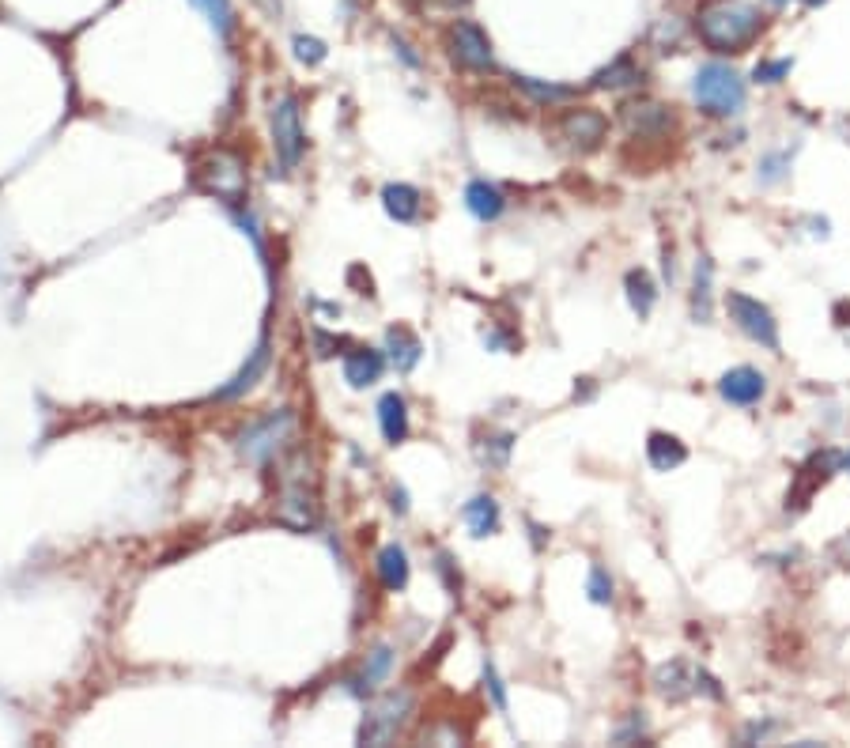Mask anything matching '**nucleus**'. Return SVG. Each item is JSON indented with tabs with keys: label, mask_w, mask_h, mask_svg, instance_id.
Wrapping results in <instances>:
<instances>
[{
	"label": "nucleus",
	"mask_w": 850,
	"mask_h": 748,
	"mask_svg": "<svg viewBox=\"0 0 850 748\" xmlns=\"http://www.w3.org/2000/svg\"><path fill=\"white\" fill-rule=\"evenodd\" d=\"M699 38L714 53H741L756 42V34L764 27V16L745 4V0H711L699 8Z\"/></svg>",
	"instance_id": "1"
},
{
	"label": "nucleus",
	"mask_w": 850,
	"mask_h": 748,
	"mask_svg": "<svg viewBox=\"0 0 850 748\" xmlns=\"http://www.w3.org/2000/svg\"><path fill=\"white\" fill-rule=\"evenodd\" d=\"M692 99L699 102L703 114L711 118H733L745 106V80L722 61H711L696 72L692 80Z\"/></svg>",
	"instance_id": "2"
},
{
	"label": "nucleus",
	"mask_w": 850,
	"mask_h": 748,
	"mask_svg": "<svg viewBox=\"0 0 850 748\" xmlns=\"http://www.w3.org/2000/svg\"><path fill=\"white\" fill-rule=\"evenodd\" d=\"M291 435H295V412H291V408H280V412H269L265 420L250 424L246 431H238L235 450L242 461L265 465L272 454H280V450L288 446Z\"/></svg>",
	"instance_id": "3"
},
{
	"label": "nucleus",
	"mask_w": 850,
	"mask_h": 748,
	"mask_svg": "<svg viewBox=\"0 0 850 748\" xmlns=\"http://www.w3.org/2000/svg\"><path fill=\"white\" fill-rule=\"evenodd\" d=\"M722 303L730 310V322L737 325L748 340L764 344L767 352H779V322H775V314H771L760 299H752L745 291H726Z\"/></svg>",
	"instance_id": "4"
},
{
	"label": "nucleus",
	"mask_w": 850,
	"mask_h": 748,
	"mask_svg": "<svg viewBox=\"0 0 850 748\" xmlns=\"http://www.w3.org/2000/svg\"><path fill=\"white\" fill-rule=\"evenodd\" d=\"M408 711H412L408 692H390L378 703H371L367 714H363V726H359V745H390L397 730L405 726Z\"/></svg>",
	"instance_id": "5"
},
{
	"label": "nucleus",
	"mask_w": 850,
	"mask_h": 748,
	"mask_svg": "<svg viewBox=\"0 0 850 748\" xmlns=\"http://www.w3.org/2000/svg\"><path fill=\"white\" fill-rule=\"evenodd\" d=\"M197 178H201V186L223 204H238L246 197V167H242V159L231 152L208 155L201 167H197Z\"/></svg>",
	"instance_id": "6"
},
{
	"label": "nucleus",
	"mask_w": 850,
	"mask_h": 748,
	"mask_svg": "<svg viewBox=\"0 0 850 748\" xmlns=\"http://www.w3.org/2000/svg\"><path fill=\"white\" fill-rule=\"evenodd\" d=\"M303 121H299V102L284 95V99L272 106V148H276V159L280 167L291 170L303 155Z\"/></svg>",
	"instance_id": "7"
},
{
	"label": "nucleus",
	"mask_w": 850,
	"mask_h": 748,
	"mask_svg": "<svg viewBox=\"0 0 850 748\" xmlns=\"http://www.w3.org/2000/svg\"><path fill=\"white\" fill-rule=\"evenodd\" d=\"M450 50H454V61H458V65L473 68V72H492L495 68L492 42H488L484 31L473 27V23H454V31H450Z\"/></svg>",
	"instance_id": "8"
},
{
	"label": "nucleus",
	"mask_w": 850,
	"mask_h": 748,
	"mask_svg": "<svg viewBox=\"0 0 850 748\" xmlns=\"http://www.w3.org/2000/svg\"><path fill=\"white\" fill-rule=\"evenodd\" d=\"M620 121L628 125L631 136H643V140H654V136H662L669 125H673V114L665 110L662 102L654 99H635V102H624L620 106Z\"/></svg>",
	"instance_id": "9"
},
{
	"label": "nucleus",
	"mask_w": 850,
	"mask_h": 748,
	"mask_svg": "<svg viewBox=\"0 0 850 748\" xmlns=\"http://www.w3.org/2000/svg\"><path fill=\"white\" fill-rule=\"evenodd\" d=\"M560 133H563L567 144H575V148H582V152H590V148H597V144L605 140L609 121L601 118L597 110H590V106H575V110H567V114H563Z\"/></svg>",
	"instance_id": "10"
},
{
	"label": "nucleus",
	"mask_w": 850,
	"mask_h": 748,
	"mask_svg": "<svg viewBox=\"0 0 850 748\" xmlns=\"http://www.w3.org/2000/svg\"><path fill=\"white\" fill-rule=\"evenodd\" d=\"M718 393H722L726 405L752 408L767 393V378L756 367H733V371L718 378Z\"/></svg>",
	"instance_id": "11"
},
{
	"label": "nucleus",
	"mask_w": 850,
	"mask_h": 748,
	"mask_svg": "<svg viewBox=\"0 0 850 748\" xmlns=\"http://www.w3.org/2000/svg\"><path fill=\"white\" fill-rule=\"evenodd\" d=\"M276 514H280V522H288V526H295V529H310L318 522L314 495L306 492V484H299V480H288V484H284V492L276 499Z\"/></svg>",
	"instance_id": "12"
},
{
	"label": "nucleus",
	"mask_w": 850,
	"mask_h": 748,
	"mask_svg": "<svg viewBox=\"0 0 850 748\" xmlns=\"http://www.w3.org/2000/svg\"><path fill=\"white\" fill-rule=\"evenodd\" d=\"M382 367H386V359H382V352H374V348H352L344 356V378H348L352 390L374 386L382 378Z\"/></svg>",
	"instance_id": "13"
},
{
	"label": "nucleus",
	"mask_w": 850,
	"mask_h": 748,
	"mask_svg": "<svg viewBox=\"0 0 850 748\" xmlns=\"http://www.w3.org/2000/svg\"><path fill=\"white\" fill-rule=\"evenodd\" d=\"M646 461H650L654 473H673V469H680L688 461V450H684V442L677 435L650 431V439H646Z\"/></svg>",
	"instance_id": "14"
},
{
	"label": "nucleus",
	"mask_w": 850,
	"mask_h": 748,
	"mask_svg": "<svg viewBox=\"0 0 850 748\" xmlns=\"http://www.w3.org/2000/svg\"><path fill=\"white\" fill-rule=\"evenodd\" d=\"M382 208L390 212V220L397 223H416L420 220V208H424V197L416 186H405V182H390L382 189Z\"/></svg>",
	"instance_id": "15"
},
{
	"label": "nucleus",
	"mask_w": 850,
	"mask_h": 748,
	"mask_svg": "<svg viewBox=\"0 0 850 748\" xmlns=\"http://www.w3.org/2000/svg\"><path fill=\"white\" fill-rule=\"evenodd\" d=\"M503 193L495 186H488V182H469L465 186V208H469V216L480 223H492L503 216Z\"/></svg>",
	"instance_id": "16"
},
{
	"label": "nucleus",
	"mask_w": 850,
	"mask_h": 748,
	"mask_svg": "<svg viewBox=\"0 0 850 748\" xmlns=\"http://www.w3.org/2000/svg\"><path fill=\"white\" fill-rule=\"evenodd\" d=\"M461 518H465V526H469L473 537H492L495 529H499V503H495L492 495H476V499L465 503Z\"/></svg>",
	"instance_id": "17"
},
{
	"label": "nucleus",
	"mask_w": 850,
	"mask_h": 748,
	"mask_svg": "<svg viewBox=\"0 0 850 748\" xmlns=\"http://www.w3.org/2000/svg\"><path fill=\"white\" fill-rule=\"evenodd\" d=\"M378 578H382V586L386 590H405L408 586V556H405V548L401 544H386L382 552H378Z\"/></svg>",
	"instance_id": "18"
},
{
	"label": "nucleus",
	"mask_w": 850,
	"mask_h": 748,
	"mask_svg": "<svg viewBox=\"0 0 850 748\" xmlns=\"http://www.w3.org/2000/svg\"><path fill=\"white\" fill-rule=\"evenodd\" d=\"M378 427H382V435H386V442H405L408 435V408L405 401L397 397V393H386L382 401H378Z\"/></svg>",
	"instance_id": "19"
},
{
	"label": "nucleus",
	"mask_w": 850,
	"mask_h": 748,
	"mask_svg": "<svg viewBox=\"0 0 850 748\" xmlns=\"http://www.w3.org/2000/svg\"><path fill=\"white\" fill-rule=\"evenodd\" d=\"M643 80V68L635 65L631 57H616L612 65H605L601 72H594L590 84L601 87V91H620V87H635Z\"/></svg>",
	"instance_id": "20"
},
{
	"label": "nucleus",
	"mask_w": 850,
	"mask_h": 748,
	"mask_svg": "<svg viewBox=\"0 0 850 748\" xmlns=\"http://www.w3.org/2000/svg\"><path fill=\"white\" fill-rule=\"evenodd\" d=\"M390 669H393V650H390V646H378V650H371V654H367V665H363V673L352 680V692H356V696H367L371 688H378L382 680L390 677Z\"/></svg>",
	"instance_id": "21"
},
{
	"label": "nucleus",
	"mask_w": 850,
	"mask_h": 748,
	"mask_svg": "<svg viewBox=\"0 0 850 748\" xmlns=\"http://www.w3.org/2000/svg\"><path fill=\"white\" fill-rule=\"evenodd\" d=\"M386 352H390V363L397 371H412L420 356H424V344L412 337L408 329H390L386 333Z\"/></svg>",
	"instance_id": "22"
},
{
	"label": "nucleus",
	"mask_w": 850,
	"mask_h": 748,
	"mask_svg": "<svg viewBox=\"0 0 850 748\" xmlns=\"http://www.w3.org/2000/svg\"><path fill=\"white\" fill-rule=\"evenodd\" d=\"M265 367H269V340H261L254 352H250V363H246V367H242V371L231 378V386H223L220 397H238L242 390H250L257 378L265 374Z\"/></svg>",
	"instance_id": "23"
},
{
	"label": "nucleus",
	"mask_w": 850,
	"mask_h": 748,
	"mask_svg": "<svg viewBox=\"0 0 850 748\" xmlns=\"http://www.w3.org/2000/svg\"><path fill=\"white\" fill-rule=\"evenodd\" d=\"M624 288H628L631 310H635L639 318H646V314L654 310V299H658V291H654V280H650V272L631 269L628 276H624Z\"/></svg>",
	"instance_id": "24"
},
{
	"label": "nucleus",
	"mask_w": 850,
	"mask_h": 748,
	"mask_svg": "<svg viewBox=\"0 0 850 748\" xmlns=\"http://www.w3.org/2000/svg\"><path fill=\"white\" fill-rule=\"evenodd\" d=\"M711 280H714V265L707 257H699L696 295H692V314H696V322H711Z\"/></svg>",
	"instance_id": "25"
},
{
	"label": "nucleus",
	"mask_w": 850,
	"mask_h": 748,
	"mask_svg": "<svg viewBox=\"0 0 850 748\" xmlns=\"http://www.w3.org/2000/svg\"><path fill=\"white\" fill-rule=\"evenodd\" d=\"M514 84L526 91L529 99L537 102H567L575 91L571 87H560V84H544V80H533V76H514Z\"/></svg>",
	"instance_id": "26"
},
{
	"label": "nucleus",
	"mask_w": 850,
	"mask_h": 748,
	"mask_svg": "<svg viewBox=\"0 0 850 748\" xmlns=\"http://www.w3.org/2000/svg\"><path fill=\"white\" fill-rule=\"evenodd\" d=\"M654 684L665 699H680L688 692V677H684V662H669L654 673Z\"/></svg>",
	"instance_id": "27"
},
{
	"label": "nucleus",
	"mask_w": 850,
	"mask_h": 748,
	"mask_svg": "<svg viewBox=\"0 0 850 748\" xmlns=\"http://www.w3.org/2000/svg\"><path fill=\"white\" fill-rule=\"evenodd\" d=\"M193 4L201 8L204 16H208V23H212L220 34H227L231 27H235V12H231V4H227V0H193Z\"/></svg>",
	"instance_id": "28"
},
{
	"label": "nucleus",
	"mask_w": 850,
	"mask_h": 748,
	"mask_svg": "<svg viewBox=\"0 0 850 748\" xmlns=\"http://www.w3.org/2000/svg\"><path fill=\"white\" fill-rule=\"evenodd\" d=\"M790 68H794L790 57H779V61H760V65L752 68V80H756V84H779V80L790 76Z\"/></svg>",
	"instance_id": "29"
},
{
	"label": "nucleus",
	"mask_w": 850,
	"mask_h": 748,
	"mask_svg": "<svg viewBox=\"0 0 850 748\" xmlns=\"http://www.w3.org/2000/svg\"><path fill=\"white\" fill-rule=\"evenodd\" d=\"M586 594L594 605H609L612 601V578L605 575V567H590V578H586Z\"/></svg>",
	"instance_id": "30"
},
{
	"label": "nucleus",
	"mask_w": 850,
	"mask_h": 748,
	"mask_svg": "<svg viewBox=\"0 0 850 748\" xmlns=\"http://www.w3.org/2000/svg\"><path fill=\"white\" fill-rule=\"evenodd\" d=\"M488 446H480V461H488L492 469H503L510 458V435H495V439H484Z\"/></svg>",
	"instance_id": "31"
},
{
	"label": "nucleus",
	"mask_w": 850,
	"mask_h": 748,
	"mask_svg": "<svg viewBox=\"0 0 850 748\" xmlns=\"http://www.w3.org/2000/svg\"><path fill=\"white\" fill-rule=\"evenodd\" d=\"M295 57L303 61V65H322L325 61V42H318V38H306V34H295Z\"/></svg>",
	"instance_id": "32"
},
{
	"label": "nucleus",
	"mask_w": 850,
	"mask_h": 748,
	"mask_svg": "<svg viewBox=\"0 0 850 748\" xmlns=\"http://www.w3.org/2000/svg\"><path fill=\"white\" fill-rule=\"evenodd\" d=\"M484 684H488V692H492L495 711H507V692H503V680H499L492 662H484Z\"/></svg>",
	"instance_id": "33"
},
{
	"label": "nucleus",
	"mask_w": 850,
	"mask_h": 748,
	"mask_svg": "<svg viewBox=\"0 0 850 748\" xmlns=\"http://www.w3.org/2000/svg\"><path fill=\"white\" fill-rule=\"evenodd\" d=\"M782 163H786V155H767L760 170H764V182H779L782 178Z\"/></svg>",
	"instance_id": "34"
},
{
	"label": "nucleus",
	"mask_w": 850,
	"mask_h": 748,
	"mask_svg": "<svg viewBox=\"0 0 850 748\" xmlns=\"http://www.w3.org/2000/svg\"><path fill=\"white\" fill-rule=\"evenodd\" d=\"M435 567H439V575L446 578V590H450V594H458L461 578L454 575V567H450V556H446V552H442V556H439V563H435Z\"/></svg>",
	"instance_id": "35"
},
{
	"label": "nucleus",
	"mask_w": 850,
	"mask_h": 748,
	"mask_svg": "<svg viewBox=\"0 0 850 748\" xmlns=\"http://www.w3.org/2000/svg\"><path fill=\"white\" fill-rule=\"evenodd\" d=\"M843 469H847V473H850V454H847V458H843Z\"/></svg>",
	"instance_id": "36"
},
{
	"label": "nucleus",
	"mask_w": 850,
	"mask_h": 748,
	"mask_svg": "<svg viewBox=\"0 0 850 748\" xmlns=\"http://www.w3.org/2000/svg\"><path fill=\"white\" fill-rule=\"evenodd\" d=\"M805 4H824V0H805Z\"/></svg>",
	"instance_id": "37"
},
{
	"label": "nucleus",
	"mask_w": 850,
	"mask_h": 748,
	"mask_svg": "<svg viewBox=\"0 0 850 748\" xmlns=\"http://www.w3.org/2000/svg\"><path fill=\"white\" fill-rule=\"evenodd\" d=\"M771 4H790V0H771Z\"/></svg>",
	"instance_id": "38"
}]
</instances>
